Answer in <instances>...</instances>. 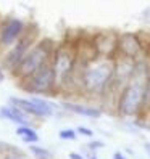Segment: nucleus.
<instances>
[{
	"instance_id": "f257e3e1",
	"label": "nucleus",
	"mask_w": 150,
	"mask_h": 159,
	"mask_svg": "<svg viewBox=\"0 0 150 159\" xmlns=\"http://www.w3.org/2000/svg\"><path fill=\"white\" fill-rule=\"evenodd\" d=\"M79 93L95 98H107L116 93L113 92V60L97 58L86 66L79 68Z\"/></svg>"
},
{
	"instance_id": "f03ea898",
	"label": "nucleus",
	"mask_w": 150,
	"mask_h": 159,
	"mask_svg": "<svg viewBox=\"0 0 150 159\" xmlns=\"http://www.w3.org/2000/svg\"><path fill=\"white\" fill-rule=\"evenodd\" d=\"M52 68L57 77V87L60 89H70L71 85L79 92V61L76 55V47L74 40H63L57 43V48L52 57Z\"/></svg>"
},
{
	"instance_id": "7ed1b4c3",
	"label": "nucleus",
	"mask_w": 150,
	"mask_h": 159,
	"mask_svg": "<svg viewBox=\"0 0 150 159\" xmlns=\"http://www.w3.org/2000/svg\"><path fill=\"white\" fill-rule=\"evenodd\" d=\"M147 79L131 77L129 84L116 95L115 113L123 119H137L144 114V84Z\"/></svg>"
},
{
	"instance_id": "20e7f679",
	"label": "nucleus",
	"mask_w": 150,
	"mask_h": 159,
	"mask_svg": "<svg viewBox=\"0 0 150 159\" xmlns=\"http://www.w3.org/2000/svg\"><path fill=\"white\" fill-rule=\"evenodd\" d=\"M57 48V43L50 39H41L34 43V47L27 52V55L23 58L20 63V66L16 68L13 72V76L18 80H24L27 77H31L32 74H36L39 69L52 63L53 52Z\"/></svg>"
},
{
	"instance_id": "39448f33",
	"label": "nucleus",
	"mask_w": 150,
	"mask_h": 159,
	"mask_svg": "<svg viewBox=\"0 0 150 159\" xmlns=\"http://www.w3.org/2000/svg\"><path fill=\"white\" fill-rule=\"evenodd\" d=\"M20 85L24 92L31 93L32 97L39 95H53L57 93V77L52 64H47L42 69H39L36 74H32L31 77H27L24 80H20Z\"/></svg>"
},
{
	"instance_id": "423d86ee",
	"label": "nucleus",
	"mask_w": 150,
	"mask_h": 159,
	"mask_svg": "<svg viewBox=\"0 0 150 159\" xmlns=\"http://www.w3.org/2000/svg\"><path fill=\"white\" fill-rule=\"evenodd\" d=\"M36 42H37V29H36V26L26 27V31L21 35V39L5 53L3 64H2L3 69H8L13 74L16 71V68L20 66V63L23 61V58L27 55V52L34 47Z\"/></svg>"
},
{
	"instance_id": "0eeeda50",
	"label": "nucleus",
	"mask_w": 150,
	"mask_h": 159,
	"mask_svg": "<svg viewBox=\"0 0 150 159\" xmlns=\"http://www.w3.org/2000/svg\"><path fill=\"white\" fill-rule=\"evenodd\" d=\"M10 105L21 109L31 117H50L55 113V105L47 101L41 97H31V98H18V97H10L8 98Z\"/></svg>"
},
{
	"instance_id": "6e6552de",
	"label": "nucleus",
	"mask_w": 150,
	"mask_h": 159,
	"mask_svg": "<svg viewBox=\"0 0 150 159\" xmlns=\"http://www.w3.org/2000/svg\"><path fill=\"white\" fill-rule=\"evenodd\" d=\"M134 69H136V60L119 57V55L113 58V92L116 95L129 84L134 74Z\"/></svg>"
},
{
	"instance_id": "1a4fd4ad",
	"label": "nucleus",
	"mask_w": 150,
	"mask_h": 159,
	"mask_svg": "<svg viewBox=\"0 0 150 159\" xmlns=\"http://www.w3.org/2000/svg\"><path fill=\"white\" fill-rule=\"evenodd\" d=\"M119 57L139 60L144 57V43L137 32H119L118 35V53Z\"/></svg>"
},
{
	"instance_id": "9d476101",
	"label": "nucleus",
	"mask_w": 150,
	"mask_h": 159,
	"mask_svg": "<svg viewBox=\"0 0 150 159\" xmlns=\"http://www.w3.org/2000/svg\"><path fill=\"white\" fill-rule=\"evenodd\" d=\"M118 35L115 31H99L92 35V43L100 58L113 60L118 53Z\"/></svg>"
},
{
	"instance_id": "9b49d317",
	"label": "nucleus",
	"mask_w": 150,
	"mask_h": 159,
	"mask_svg": "<svg viewBox=\"0 0 150 159\" xmlns=\"http://www.w3.org/2000/svg\"><path fill=\"white\" fill-rule=\"evenodd\" d=\"M26 31V24L20 18H8L0 27V47L12 48V47L21 39Z\"/></svg>"
},
{
	"instance_id": "f8f14e48",
	"label": "nucleus",
	"mask_w": 150,
	"mask_h": 159,
	"mask_svg": "<svg viewBox=\"0 0 150 159\" xmlns=\"http://www.w3.org/2000/svg\"><path fill=\"white\" fill-rule=\"evenodd\" d=\"M61 108L66 109L68 113L78 114L82 117H89V119H99L102 113H104V109L99 106H92V105L78 103V101H61Z\"/></svg>"
},
{
	"instance_id": "ddd939ff",
	"label": "nucleus",
	"mask_w": 150,
	"mask_h": 159,
	"mask_svg": "<svg viewBox=\"0 0 150 159\" xmlns=\"http://www.w3.org/2000/svg\"><path fill=\"white\" fill-rule=\"evenodd\" d=\"M0 117L10 120V122H15L16 125H31L32 127V117L12 105H5L0 108Z\"/></svg>"
},
{
	"instance_id": "4468645a",
	"label": "nucleus",
	"mask_w": 150,
	"mask_h": 159,
	"mask_svg": "<svg viewBox=\"0 0 150 159\" xmlns=\"http://www.w3.org/2000/svg\"><path fill=\"white\" fill-rule=\"evenodd\" d=\"M15 132L24 143H27L29 146L36 145L37 142H39V134H37L36 129H32L31 125H18Z\"/></svg>"
},
{
	"instance_id": "2eb2a0df",
	"label": "nucleus",
	"mask_w": 150,
	"mask_h": 159,
	"mask_svg": "<svg viewBox=\"0 0 150 159\" xmlns=\"http://www.w3.org/2000/svg\"><path fill=\"white\" fill-rule=\"evenodd\" d=\"M29 153L32 154L34 159H53V153L50 149H47L39 145H31L29 146Z\"/></svg>"
},
{
	"instance_id": "dca6fc26",
	"label": "nucleus",
	"mask_w": 150,
	"mask_h": 159,
	"mask_svg": "<svg viewBox=\"0 0 150 159\" xmlns=\"http://www.w3.org/2000/svg\"><path fill=\"white\" fill-rule=\"evenodd\" d=\"M58 137L60 140H65V142H74V140H78V132L76 129H61L58 132Z\"/></svg>"
},
{
	"instance_id": "f3484780",
	"label": "nucleus",
	"mask_w": 150,
	"mask_h": 159,
	"mask_svg": "<svg viewBox=\"0 0 150 159\" xmlns=\"http://www.w3.org/2000/svg\"><path fill=\"white\" fill-rule=\"evenodd\" d=\"M150 113V74L144 84V114Z\"/></svg>"
},
{
	"instance_id": "a211bd4d",
	"label": "nucleus",
	"mask_w": 150,
	"mask_h": 159,
	"mask_svg": "<svg viewBox=\"0 0 150 159\" xmlns=\"http://www.w3.org/2000/svg\"><path fill=\"white\" fill-rule=\"evenodd\" d=\"M18 149H20V148H16V146H13V145H10V143L2 142V140H0V156H5V154H8V153L18 151Z\"/></svg>"
},
{
	"instance_id": "6ab92c4d",
	"label": "nucleus",
	"mask_w": 150,
	"mask_h": 159,
	"mask_svg": "<svg viewBox=\"0 0 150 159\" xmlns=\"http://www.w3.org/2000/svg\"><path fill=\"white\" fill-rule=\"evenodd\" d=\"M104 146H105V143L102 142V140H90V142L86 145V148L89 149V151H92V153L99 151V149H102Z\"/></svg>"
},
{
	"instance_id": "aec40b11",
	"label": "nucleus",
	"mask_w": 150,
	"mask_h": 159,
	"mask_svg": "<svg viewBox=\"0 0 150 159\" xmlns=\"http://www.w3.org/2000/svg\"><path fill=\"white\" fill-rule=\"evenodd\" d=\"M0 159H27V156L21 151V149H18V151H13V153H8V154L2 156Z\"/></svg>"
},
{
	"instance_id": "412c9836",
	"label": "nucleus",
	"mask_w": 150,
	"mask_h": 159,
	"mask_svg": "<svg viewBox=\"0 0 150 159\" xmlns=\"http://www.w3.org/2000/svg\"><path fill=\"white\" fill-rule=\"evenodd\" d=\"M76 132H78V135L87 137V138H92V137H94V130L89 129V127H86V125H79V127L76 129Z\"/></svg>"
},
{
	"instance_id": "4be33fe9",
	"label": "nucleus",
	"mask_w": 150,
	"mask_h": 159,
	"mask_svg": "<svg viewBox=\"0 0 150 159\" xmlns=\"http://www.w3.org/2000/svg\"><path fill=\"white\" fill-rule=\"evenodd\" d=\"M68 159H84V156L76 151H71V153H68Z\"/></svg>"
},
{
	"instance_id": "5701e85b",
	"label": "nucleus",
	"mask_w": 150,
	"mask_h": 159,
	"mask_svg": "<svg viewBox=\"0 0 150 159\" xmlns=\"http://www.w3.org/2000/svg\"><path fill=\"white\" fill-rule=\"evenodd\" d=\"M111 159H128L124 153H121V151H115L113 156H111Z\"/></svg>"
},
{
	"instance_id": "b1692460",
	"label": "nucleus",
	"mask_w": 150,
	"mask_h": 159,
	"mask_svg": "<svg viewBox=\"0 0 150 159\" xmlns=\"http://www.w3.org/2000/svg\"><path fill=\"white\" fill-rule=\"evenodd\" d=\"M5 80V69H3V66L0 64V84H2Z\"/></svg>"
},
{
	"instance_id": "393cba45",
	"label": "nucleus",
	"mask_w": 150,
	"mask_h": 159,
	"mask_svg": "<svg viewBox=\"0 0 150 159\" xmlns=\"http://www.w3.org/2000/svg\"><path fill=\"white\" fill-rule=\"evenodd\" d=\"M144 149H145V153H147L148 157H150V142H145V143H144Z\"/></svg>"
},
{
	"instance_id": "a878e982",
	"label": "nucleus",
	"mask_w": 150,
	"mask_h": 159,
	"mask_svg": "<svg viewBox=\"0 0 150 159\" xmlns=\"http://www.w3.org/2000/svg\"><path fill=\"white\" fill-rule=\"evenodd\" d=\"M87 159H99V157H97L95 154H92V156H90V157H87Z\"/></svg>"
}]
</instances>
